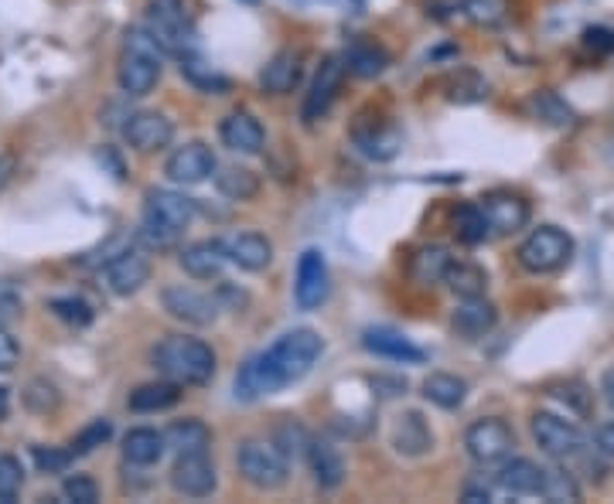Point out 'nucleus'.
Wrapping results in <instances>:
<instances>
[{"instance_id":"obj_1","label":"nucleus","mask_w":614,"mask_h":504,"mask_svg":"<svg viewBox=\"0 0 614 504\" xmlns=\"http://www.w3.org/2000/svg\"><path fill=\"white\" fill-rule=\"evenodd\" d=\"M321 351H325V341H321L317 331H311V327L287 331L283 338H277L267 351L249 355L243 361L239 376H236V399L256 402L264 395L280 392L290 382H301L317 365Z\"/></svg>"},{"instance_id":"obj_2","label":"nucleus","mask_w":614,"mask_h":504,"mask_svg":"<svg viewBox=\"0 0 614 504\" xmlns=\"http://www.w3.org/2000/svg\"><path fill=\"white\" fill-rule=\"evenodd\" d=\"M154 368L165 379L178 382V385H205L215 376V351L199 341V338H188V334H171L157 348H154Z\"/></svg>"},{"instance_id":"obj_3","label":"nucleus","mask_w":614,"mask_h":504,"mask_svg":"<svg viewBox=\"0 0 614 504\" xmlns=\"http://www.w3.org/2000/svg\"><path fill=\"white\" fill-rule=\"evenodd\" d=\"M165 48L157 45V38L147 27H131L123 38V52H120V89L126 96H147L154 92V86L160 82V69H165Z\"/></svg>"},{"instance_id":"obj_4","label":"nucleus","mask_w":614,"mask_h":504,"mask_svg":"<svg viewBox=\"0 0 614 504\" xmlns=\"http://www.w3.org/2000/svg\"><path fill=\"white\" fill-rule=\"evenodd\" d=\"M520 266L533 277H549V273H560L563 266H570L573 259V239L557 228V225H539L526 235V243L520 246Z\"/></svg>"},{"instance_id":"obj_5","label":"nucleus","mask_w":614,"mask_h":504,"mask_svg":"<svg viewBox=\"0 0 614 504\" xmlns=\"http://www.w3.org/2000/svg\"><path fill=\"white\" fill-rule=\"evenodd\" d=\"M144 27L168 55L191 58V52H196V24H191L181 0H150Z\"/></svg>"},{"instance_id":"obj_6","label":"nucleus","mask_w":614,"mask_h":504,"mask_svg":"<svg viewBox=\"0 0 614 504\" xmlns=\"http://www.w3.org/2000/svg\"><path fill=\"white\" fill-rule=\"evenodd\" d=\"M239 474L256 491H277L290 478V457L277 440H246L239 447Z\"/></svg>"},{"instance_id":"obj_7","label":"nucleus","mask_w":614,"mask_h":504,"mask_svg":"<svg viewBox=\"0 0 614 504\" xmlns=\"http://www.w3.org/2000/svg\"><path fill=\"white\" fill-rule=\"evenodd\" d=\"M533 440H536V447L546 457L563 460V463H573V460L584 457L588 450H594L588 444V436L580 433L570 419H560L554 413H536L533 416Z\"/></svg>"},{"instance_id":"obj_8","label":"nucleus","mask_w":614,"mask_h":504,"mask_svg":"<svg viewBox=\"0 0 614 504\" xmlns=\"http://www.w3.org/2000/svg\"><path fill=\"white\" fill-rule=\"evenodd\" d=\"M515 447V433L505 419L499 416H484V419H475L468 429H465V450L475 463L489 467V463H502Z\"/></svg>"},{"instance_id":"obj_9","label":"nucleus","mask_w":614,"mask_h":504,"mask_svg":"<svg viewBox=\"0 0 614 504\" xmlns=\"http://www.w3.org/2000/svg\"><path fill=\"white\" fill-rule=\"evenodd\" d=\"M345 76H348V58L345 55H328L325 61H321V69H317V76H314V82L304 96V107H301L304 123H317L335 107Z\"/></svg>"},{"instance_id":"obj_10","label":"nucleus","mask_w":614,"mask_h":504,"mask_svg":"<svg viewBox=\"0 0 614 504\" xmlns=\"http://www.w3.org/2000/svg\"><path fill=\"white\" fill-rule=\"evenodd\" d=\"M332 296V270L321 249H304L298 259V280H294V300L301 311H317Z\"/></svg>"},{"instance_id":"obj_11","label":"nucleus","mask_w":614,"mask_h":504,"mask_svg":"<svg viewBox=\"0 0 614 504\" xmlns=\"http://www.w3.org/2000/svg\"><path fill=\"white\" fill-rule=\"evenodd\" d=\"M160 304H165V311L175 317V321H185V324H196V327H209L219 311H222V300L205 293V290H196V287H165V293H160Z\"/></svg>"},{"instance_id":"obj_12","label":"nucleus","mask_w":614,"mask_h":504,"mask_svg":"<svg viewBox=\"0 0 614 504\" xmlns=\"http://www.w3.org/2000/svg\"><path fill=\"white\" fill-rule=\"evenodd\" d=\"M215 171H219V160H215L212 147L202 144V141H191V144L178 147V150L168 157V164H165V175H168L175 184H202V181H209Z\"/></svg>"},{"instance_id":"obj_13","label":"nucleus","mask_w":614,"mask_h":504,"mask_svg":"<svg viewBox=\"0 0 614 504\" xmlns=\"http://www.w3.org/2000/svg\"><path fill=\"white\" fill-rule=\"evenodd\" d=\"M123 137L137 154H157V150H165L175 141V123L168 116H160V113L141 110V113L126 116Z\"/></svg>"},{"instance_id":"obj_14","label":"nucleus","mask_w":614,"mask_h":504,"mask_svg":"<svg viewBox=\"0 0 614 504\" xmlns=\"http://www.w3.org/2000/svg\"><path fill=\"white\" fill-rule=\"evenodd\" d=\"M171 488L185 497H209L219 488L215 463L209 453H178L171 467Z\"/></svg>"},{"instance_id":"obj_15","label":"nucleus","mask_w":614,"mask_h":504,"mask_svg":"<svg viewBox=\"0 0 614 504\" xmlns=\"http://www.w3.org/2000/svg\"><path fill=\"white\" fill-rule=\"evenodd\" d=\"M199 215V205L191 198L178 194V191H168V188H154L147 191V201H144V219L147 222H157V225H168L175 232H185L191 222Z\"/></svg>"},{"instance_id":"obj_16","label":"nucleus","mask_w":614,"mask_h":504,"mask_svg":"<svg viewBox=\"0 0 614 504\" xmlns=\"http://www.w3.org/2000/svg\"><path fill=\"white\" fill-rule=\"evenodd\" d=\"M481 212L489 219L492 235H512L529 225V201L520 194H509V191H495V194H484L481 201Z\"/></svg>"},{"instance_id":"obj_17","label":"nucleus","mask_w":614,"mask_h":504,"mask_svg":"<svg viewBox=\"0 0 614 504\" xmlns=\"http://www.w3.org/2000/svg\"><path fill=\"white\" fill-rule=\"evenodd\" d=\"M219 137H222V144L230 147L233 154H246V157L264 154V147H267L264 123L256 120L253 113H246V110H236V113L225 116L219 123Z\"/></svg>"},{"instance_id":"obj_18","label":"nucleus","mask_w":614,"mask_h":504,"mask_svg":"<svg viewBox=\"0 0 614 504\" xmlns=\"http://www.w3.org/2000/svg\"><path fill=\"white\" fill-rule=\"evenodd\" d=\"M150 283V259L141 249H123L107 262V287L116 296H131Z\"/></svg>"},{"instance_id":"obj_19","label":"nucleus","mask_w":614,"mask_h":504,"mask_svg":"<svg viewBox=\"0 0 614 504\" xmlns=\"http://www.w3.org/2000/svg\"><path fill=\"white\" fill-rule=\"evenodd\" d=\"M222 246L230 262H236L246 273H260L273 262V243L260 232H233V235H225Z\"/></svg>"},{"instance_id":"obj_20","label":"nucleus","mask_w":614,"mask_h":504,"mask_svg":"<svg viewBox=\"0 0 614 504\" xmlns=\"http://www.w3.org/2000/svg\"><path fill=\"white\" fill-rule=\"evenodd\" d=\"M362 348L376 358H386V361H403V365H420L427 358L424 348H416L410 338H403L400 331L393 327H369L362 334Z\"/></svg>"},{"instance_id":"obj_21","label":"nucleus","mask_w":614,"mask_h":504,"mask_svg":"<svg viewBox=\"0 0 614 504\" xmlns=\"http://www.w3.org/2000/svg\"><path fill=\"white\" fill-rule=\"evenodd\" d=\"M178 262L191 280H219L222 270H225V262H230V256H225L222 239H205V243L185 246L178 253Z\"/></svg>"},{"instance_id":"obj_22","label":"nucleus","mask_w":614,"mask_h":504,"mask_svg":"<svg viewBox=\"0 0 614 504\" xmlns=\"http://www.w3.org/2000/svg\"><path fill=\"white\" fill-rule=\"evenodd\" d=\"M304 76V52L301 48H283L277 52L260 72V86L270 92V96H287L294 92L298 82Z\"/></svg>"},{"instance_id":"obj_23","label":"nucleus","mask_w":614,"mask_h":504,"mask_svg":"<svg viewBox=\"0 0 614 504\" xmlns=\"http://www.w3.org/2000/svg\"><path fill=\"white\" fill-rule=\"evenodd\" d=\"M495 484L509 494H520V497H533L539 494L543 497V484H546V467L526 460V457H505V463L499 467L495 474Z\"/></svg>"},{"instance_id":"obj_24","label":"nucleus","mask_w":614,"mask_h":504,"mask_svg":"<svg viewBox=\"0 0 614 504\" xmlns=\"http://www.w3.org/2000/svg\"><path fill=\"white\" fill-rule=\"evenodd\" d=\"M450 324H455V331L461 334V338L478 341V338H484V334H489L499 324V311L484 296H465V304L455 311Z\"/></svg>"},{"instance_id":"obj_25","label":"nucleus","mask_w":614,"mask_h":504,"mask_svg":"<svg viewBox=\"0 0 614 504\" xmlns=\"http://www.w3.org/2000/svg\"><path fill=\"white\" fill-rule=\"evenodd\" d=\"M165 450H168L165 433H157L150 426H137V429H131L123 436V460L134 463V467L157 463L160 457H165Z\"/></svg>"},{"instance_id":"obj_26","label":"nucleus","mask_w":614,"mask_h":504,"mask_svg":"<svg viewBox=\"0 0 614 504\" xmlns=\"http://www.w3.org/2000/svg\"><path fill=\"white\" fill-rule=\"evenodd\" d=\"M308 460H311V474H314V484L321 491H335L342 481H345V460L342 453L325 444V440H311L308 447Z\"/></svg>"},{"instance_id":"obj_27","label":"nucleus","mask_w":614,"mask_h":504,"mask_svg":"<svg viewBox=\"0 0 614 504\" xmlns=\"http://www.w3.org/2000/svg\"><path fill=\"white\" fill-rule=\"evenodd\" d=\"M351 137H355V147L372 160H390L400 150V130L393 123H372L369 130L359 123Z\"/></svg>"},{"instance_id":"obj_28","label":"nucleus","mask_w":614,"mask_h":504,"mask_svg":"<svg viewBox=\"0 0 614 504\" xmlns=\"http://www.w3.org/2000/svg\"><path fill=\"white\" fill-rule=\"evenodd\" d=\"M178 399H181V385L165 379V382L137 385L131 392V399H126V406H131L134 413H165V410L178 406Z\"/></svg>"},{"instance_id":"obj_29","label":"nucleus","mask_w":614,"mask_h":504,"mask_svg":"<svg viewBox=\"0 0 614 504\" xmlns=\"http://www.w3.org/2000/svg\"><path fill=\"white\" fill-rule=\"evenodd\" d=\"M165 440L175 453H209L212 429L202 419H178L165 429Z\"/></svg>"},{"instance_id":"obj_30","label":"nucleus","mask_w":614,"mask_h":504,"mask_svg":"<svg viewBox=\"0 0 614 504\" xmlns=\"http://www.w3.org/2000/svg\"><path fill=\"white\" fill-rule=\"evenodd\" d=\"M450 262H455V256H450L444 246H424V249H416L413 259H410V277L416 283H424V287L444 283Z\"/></svg>"},{"instance_id":"obj_31","label":"nucleus","mask_w":614,"mask_h":504,"mask_svg":"<svg viewBox=\"0 0 614 504\" xmlns=\"http://www.w3.org/2000/svg\"><path fill=\"white\" fill-rule=\"evenodd\" d=\"M393 444H397L400 453H406V457H420V453H427V450L434 447V433H431V426H427L424 419H420L416 413H406V416L397 419Z\"/></svg>"},{"instance_id":"obj_32","label":"nucleus","mask_w":614,"mask_h":504,"mask_svg":"<svg viewBox=\"0 0 614 504\" xmlns=\"http://www.w3.org/2000/svg\"><path fill=\"white\" fill-rule=\"evenodd\" d=\"M424 399L440 410H461L468 399V382L450 372H434L424 379Z\"/></svg>"},{"instance_id":"obj_33","label":"nucleus","mask_w":614,"mask_h":504,"mask_svg":"<svg viewBox=\"0 0 614 504\" xmlns=\"http://www.w3.org/2000/svg\"><path fill=\"white\" fill-rule=\"evenodd\" d=\"M215 184L225 198H233V201H253L256 194H260V175L249 171V167H222V171L215 175Z\"/></svg>"},{"instance_id":"obj_34","label":"nucleus","mask_w":614,"mask_h":504,"mask_svg":"<svg viewBox=\"0 0 614 504\" xmlns=\"http://www.w3.org/2000/svg\"><path fill=\"white\" fill-rule=\"evenodd\" d=\"M345 58H348V72L359 76V79H376V76H382L386 69H390V55H386V52H382L379 45H372V42L351 45V52H348Z\"/></svg>"},{"instance_id":"obj_35","label":"nucleus","mask_w":614,"mask_h":504,"mask_svg":"<svg viewBox=\"0 0 614 504\" xmlns=\"http://www.w3.org/2000/svg\"><path fill=\"white\" fill-rule=\"evenodd\" d=\"M444 283L455 290L461 300L465 296H484V290H489V273H484L481 266H475V262H450Z\"/></svg>"},{"instance_id":"obj_36","label":"nucleus","mask_w":614,"mask_h":504,"mask_svg":"<svg viewBox=\"0 0 614 504\" xmlns=\"http://www.w3.org/2000/svg\"><path fill=\"white\" fill-rule=\"evenodd\" d=\"M529 107H533V113H536L543 123L557 126V130H567V126H573V123H577V113H573V110L563 103V99H560L557 92H549V89L533 92Z\"/></svg>"},{"instance_id":"obj_37","label":"nucleus","mask_w":614,"mask_h":504,"mask_svg":"<svg viewBox=\"0 0 614 504\" xmlns=\"http://www.w3.org/2000/svg\"><path fill=\"white\" fill-rule=\"evenodd\" d=\"M455 232H458V239L465 246H478V243H484L492 235L489 219H484L481 205H461L455 212Z\"/></svg>"},{"instance_id":"obj_38","label":"nucleus","mask_w":614,"mask_h":504,"mask_svg":"<svg viewBox=\"0 0 614 504\" xmlns=\"http://www.w3.org/2000/svg\"><path fill=\"white\" fill-rule=\"evenodd\" d=\"M461 11L481 27H495L509 18V0H461Z\"/></svg>"},{"instance_id":"obj_39","label":"nucleus","mask_w":614,"mask_h":504,"mask_svg":"<svg viewBox=\"0 0 614 504\" xmlns=\"http://www.w3.org/2000/svg\"><path fill=\"white\" fill-rule=\"evenodd\" d=\"M110 436H113V423L110 419H92L86 429H79L76 433V440H72V453L76 457H86V453H92V450H100L103 444H110Z\"/></svg>"},{"instance_id":"obj_40","label":"nucleus","mask_w":614,"mask_h":504,"mask_svg":"<svg viewBox=\"0 0 614 504\" xmlns=\"http://www.w3.org/2000/svg\"><path fill=\"white\" fill-rule=\"evenodd\" d=\"M543 497L546 501H580V484L577 474L570 470H546V484H543Z\"/></svg>"},{"instance_id":"obj_41","label":"nucleus","mask_w":614,"mask_h":504,"mask_svg":"<svg viewBox=\"0 0 614 504\" xmlns=\"http://www.w3.org/2000/svg\"><path fill=\"white\" fill-rule=\"evenodd\" d=\"M48 311L58 317V321H66L69 327H86L92 321V307L86 304L82 296H55Z\"/></svg>"},{"instance_id":"obj_42","label":"nucleus","mask_w":614,"mask_h":504,"mask_svg":"<svg viewBox=\"0 0 614 504\" xmlns=\"http://www.w3.org/2000/svg\"><path fill=\"white\" fill-rule=\"evenodd\" d=\"M24 488V467L14 453L0 457V504H11Z\"/></svg>"},{"instance_id":"obj_43","label":"nucleus","mask_w":614,"mask_h":504,"mask_svg":"<svg viewBox=\"0 0 614 504\" xmlns=\"http://www.w3.org/2000/svg\"><path fill=\"white\" fill-rule=\"evenodd\" d=\"M185 232H175V228H168V225H157V222H141V228H137V239L144 243V246H150V249H171V246H178V239H181Z\"/></svg>"},{"instance_id":"obj_44","label":"nucleus","mask_w":614,"mask_h":504,"mask_svg":"<svg viewBox=\"0 0 614 504\" xmlns=\"http://www.w3.org/2000/svg\"><path fill=\"white\" fill-rule=\"evenodd\" d=\"M181 76L188 79V82H196L199 89H205V92H212V89H230V82H225L222 76H215V72H209L202 61H196V58H181Z\"/></svg>"},{"instance_id":"obj_45","label":"nucleus","mask_w":614,"mask_h":504,"mask_svg":"<svg viewBox=\"0 0 614 504\" xmlns=\"http://www.w3.org/2000/svg\"><path fill=\"white\" fill-rule=\"evenodd\" d=\"M31 457H35L42 474H66L76 453L72 450H55V447H35V450H31Z\"/></svg>"},{"instance_id":"obj_46","label":"nucleus","mask_w":614,"mask_h":504,"mask_svg":"<svg viewBox=\"0 0 614 504\" xmlns=\"http://www.w3.org/2000/svg\"><path fill=\"white\" fill-rule=\"evenodd\" d=\"M62 497L66 501H76V504H96L100 501V484L86 474H76V478H66L62 484Z\"/></svg>"},{"instance_id":"obj_47","label":"nucleus","mask_w":614,"mask_h":504,"mask_svg":"<svg viewBox=\"0 0 614 504\" xmlns=\"http://www.w3.org/2000/svg\"><path fill=\"white\" fill-rule=\"evenodd\" d=\"M24 311V300H21V290L11 283V280H0V321L8 317H18Z\"/></svg>"},{"instance_id":"obj_48","label":"nucleus","mask_w":614,"mask_h":504,"mask_svg":"<svg viewBox=\"0 0 614 504\" xmlns=\"http://www.w3.org/2000/svg\"><path fill=\"white\" fill-rule=\"evenodd\" d=\"M584 48L594 55H611L614 52V31L611 27H588L584 31Z\"/></svg>"},{"instance_id":"obj_49","label":"nucleus","mask_w":614,"mask_h":504,"mask_svg":"<svg viewBox=\"0 0 614 504\" xmlns=\"http://www.w3.org/2000/svg\"><path fill=\"white\" fill-rule=\"evenodd\" d=\"M18 361H21V348L14 341V334L0 324V372H11Z\"/></svg>"},{"instance_id":"obj_50","label":"nucleus","mask_w":614,"mask_h":504,"mask_svg":"<svg viewBox=\"0 0 614 504\" xmlns=\"http://www.w3.org/2000/svg\"><path fill=\"white\" fill-rule=\"evenodd\" d=\"M594 447H598L601 457H611V460H614V423L598 426V433H594Z\"/></svg>"},{"instance_id":"obj_51","label":"nucleus","mask_w":614,"mask_h":504,"mask_svg":"<svg viewBox=\"0 0 614 504\" xmlns=\"http://www.w3.org/2000/svg\"><path fill=\"white\" fill-rule=\"evenodd\" d=\"M461 501H468V504L492 501V491H489V488H478V484H468V488H465V494H461Z\"/></svg>"},{"instance_id":"obj_52","label":"nucleus","mask_w":614,"mask_h":504,"mask_svg":"<svg viewBox=\"0 0 614 504\" xmlns=\"http://www.w3.org/2000/svg\"><path fill=\"white\" fill-rule=\"evenodd\" d=\"M601 395H604V402L611 406V413H614V365L604 372V379H601Z\"/></svg>"},{"instance_id":"obj_53","label":"nucleus","mask_w":614,"mask_h":504,"mask_svg":"<svg viewBox=\"0 0 614 504\" xmlns=\"http://www.w3.org/2000/svg\"><path fill=\"white\" fill-rule=\"evenodd\" d=\"M8 410H11V392H8L4 385H0V419L8 416Z\"/></svg>"},{"instance_id":"obj_54","label":"nucleus","mask_w":614,"mask_h":504,"mask_svg":"<svg viewBox=\"0 0 614 504\" xmlns=\"http://www.w3.org/2000/svg\"><path fill=\"white\" fill-rule=\"evenodd\" d=\"M4 178H8V160H0V184H4Z\"/></svg>"},{"instance_id":"obj_55","label":"nucleus","mask_w":614,"mask_h":504,"mask_svg":"<svg viewBox=\"0 0 614 504\" xmlns=\"http://www.w3.org/2000/svg\"><path fill=\"white\" fill-rule=\"evenodd\" d=\"M249 4H253V0H249Z\"/></svg>"}]
</instances>
